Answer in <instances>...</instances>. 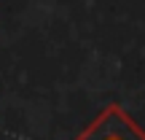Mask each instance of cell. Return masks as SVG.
<instances>
[{
  "instance_id": "1",
  "label": "cell",
  "mask_w": 145,
  "mask_h": 140,
  "mask_svg": "<svg viewBox=\"0 0 145 140\" xmlns=\"http://www.w3.org/2000/svg\"><path fill=\"white\" fill-rule=\"evenodd\" d=\"M72 140H145V129L118 103L102 108Z\"/></svg>"
}]
</instances>
